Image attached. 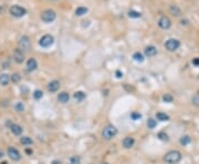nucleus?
Listing matches in <instances>:
<instances>
[{
	"label": "nucleus",
	"instance_id": "nucleus-11",
	"mask_svg": "<svg viewBox=\"0 0 199 164\" xmlns=\"http://www.w3.org/2000/svg\"><path fill=\"white\" fill-rule=\"evenodd\" d=\"M36 67H38V62H36V58L31 57L27 61V70L29 71V72H33V71H36Z\"/></svg>",
	"mask_w": 199,
	"mask_h": 164
},
{
	"label": "nucleus",
	"instance_id": "nucleus-4",
	"mask_svg": "<svg viewBox=\"0 0 199 164\" xmlns=\"http://www.w3.org/2000/svg\"><path fill=\"white\" fill-rule=\"evenodd\" d=\"M56 13L51 9L44 10V11L42 12V15H41L42 21H44L46 23H50V22L54 21V20H56Z\"/></svg>",
	"mask_w": 199,
	"mask_h": 164
},
{
	"label": "nucleus",
	"instance_id": "nucleus-30",
	"mask_svg": "<svg viewBox=\"0 0 199 164\" xmlns=\"http://www.w3.org/2000/svg\"><path fill=\"white\" fill-rule=\"evenodd\" d=\"M42 96H43V93H42L41 90H36V92L33 93V97H34L36 99L42 98Z\"/></svg>",
	"mask_w": 199,
	"mask_h": 164
},
{
	"label": "nucleus",
	"instance_id": "nucleus-13",
	"mask_svg": "<svg viewBox=\"0 0 199 164\" xmlns=\"http://www.w3.org/2000/svg\"><path fill=\"white\" fill-rule=\"evenodd\" d=\"M10 130H11V132L15 135H20L22 133V131H23V129H22L21 125H17V123H13V125H10Z\"/></svg>",
	"mask_w": 199,
	"mask_h": 164
},
{
	"label": "nucleus",
	"instance_id": "nucleus-14",
	"mask_svg": "<svg viewBox=\"0 0 199 164\" xmlns=\"http://www.w3.org/2000/svg\"><path fill=\"white\" fill-rule=\"evenodd\" d=\"M145 54H146V56H148V57L155 56L156 54H157V48H156L155 46H153V45L147 46V48H145Z\"/></svg>",
	"mask_w": 199,
	"mask_h": 164
},
{
	"label": "nucleus",
	"instance_id": "nucleus-7",
	"mask_svg": "<svg viewBox=\"0 0 199 164\" xmlns=\"http://www.w3.org/2000/svg\"><path fill=\"white\" fill-rule=\"evenodd\" d=\"M39 44L42 46V48H49L53 44V36L50 35V34H46L40 39Z\"/></svg>",
	"mask_w": 199,
	"mask_h": 164
},
{
	"label": "nucleus",
	"instance_id": "nucleus-34",
	"mask_svg": "<svg viewBox=\"0 0 199 164\" xmlns=\"http://www.w3.org/2000/svg\"><path fill=\"white\" fill-rule=\"evenodd\" d=\"M192 64H194V65H196V66H198L199 65V58L198 57L194 58V60H192Z\"/></svg>",
	"mask_w": 199,
	"mask_h": 164
},
{
	"label": "nucleus",
	"instance_id": "nucleus-2",
	"mask_svg": "<svg viewBox=\"0 0 199 164\" xmlns=\"http://www.w3.org/2000/svg\"><path fill=\"white\" fill-rule=\"evenodd\" d=\"M116 134H117V129L112 125H106L102 131V135L105 140H111V139H113Z\"/></svg>",
	"mask_w": 199,
	"mask_h": 164
},
{
	"label": "nucleus",
	"instance_id": "nucleus-39",
	"mask_svg": "<svg viewBox=\"0 0 199 164\" xmlns=\"http://www.w3.org/2000/svg\"><path fill=\"white\" fill-rule=\"evenodd\" d=\"M1 164H8V163H6V162H2V163H1Z\"/></svg>",
	"mask_w": 199,
	"mask_h": 164
},
{
	"label": "nucleus",
	"instance_id": "nucleus-28",
	"mask_svg": "<svg viewBox=\"0 0 199 164\" xmlns=\"http://www.w3.org/2000/svg\"><path fill=\"white\" fill-rule=\"evenodd\" d=\"M129 16L131 18H141V12H137L135 11V10H131V11L129 12Z\"/></svg>",
	"mask_w": 199,
	"mask_h": 164
},
{
	"label": "nucleus",
	"instance_id": "nucleus-38",
	"mask_svg": "<svg viewBox=\"0 0 199 164\" xmlns=\"http://www.w3.org/2000/svg\"><path fill=\"white\" fill-rule=\"evenodd\" d=\"M1 13H2V8L0 7V15H1Z\"/></svg>",
	"mask_w": 199,
	"mask_h": 164
},
{
	"label": "nucleus",
	"instance_id": "nucleus-10",
	"mask_svg": "<svg viewBox=\"0 0 199 164\" xmlns=\"http://www.w3.org/2000/svg\"><path fill=\"white\" fill-rule=\"evenodd\" d=\"M13 60H15L16 63H18V64H21L24 61L23 52H22L21 50H19V48H16L15 51H13Z\"/></svg>",
	"mask_w": 199,
	"mask_h": 164
},
{
	"label": "nucleus",
	"instance_id": "nucleus-1",
	"mask_svg": "<svg viewBox=\"0 0 199 164\" xmlns=\"http://www.w3.org/2000/svg\"><path fill=\"white\" fill-rule=\"evenodd\" d=\"M182 159V153L179 151H169L168 153H166V155L164 157V161L167 164H176L180 161Z\"/></svg>",
	"mask_w": 199,
	"mask_h": 164
},
{
	"label": "nucleus",
	"instance_id": "nucleus-19",
	"mask_svg": "<svg viewBox=\"0 0 199 164\" xmlns=\"http://www.w3.org/2000/svg\"><path fill=\"white\" fill-rule=\"evenodd\" d=\"M156 118H157L158 120H160V121H167V120H169V116H168V115H166V113H163V112L156 113Z\"/></svg>",
	"mask_w": 199,
	"mask_h": 164
},
{
	"label": "nucleus",
	"instance_id": "nucleus-41",
	"mask_svg": "<svg viewBox=\"0 0 199 164\" xmlns=\"http://www.w3.org/2000/svg\"><path fill=\"white\" fill-rule=\"evenodd\" d=\"M52 1H54V0H52Z\"/></svg>",
	"mask_w": 199,
	"mask_h": 164
},
{
	"label": "nucleus",
	"instance_id": "nucleus-9",
	"mask_svg": "<svg viewBox=\"0 0 199 164\" xmlns=\"http://www.w3.org/2000/svg\"><path fill=\"white\" fill-rule=\"evenodd\" d=\"M158 25H159V28H162V29L164 30H167L170 28V25H172V21H170V19L168 17H162L159 20H158Z\"/></svg>",
	"mask_w": 199,
	"mask_h": 164
},
{
	"label": "nucleus",
	"instance_id": "nucleus-6",
	"mask_svg": "<svg viewBox=\"0 0 199 164\" xmlns=\"http://www.w3.org/2000/svg\"><path fill=\"white\" fill-rule=\"evenodd\" d=\"M179 46H180V42L176 39H169L168 41H166V43H165V48L170 52L176 51Z\"/></svg>",
	"mask_w": 199,
	"mask_h": 164
},
{
	"label": "nucleus",
	"instance_id": "nucleus-3",
	"mask_svg": "<svg viewBox=\"0 0 199 164\" xmlns=\"http://www.w3.org/2000/svg\"><path fill=\"white\" fill-rule=\"evenodd\" d=\"M31 48V41L27 35H23L19 40V50L22 52H29Z\"/></svg>",
	"mask_w": 199,
	"mask_h": 164
},
{
	"label": "nucleus",
	"instance_id": "nucleus-29",
	"mask_svg": "<svg viewBox=\"0 0 199 164\" xmlns=\"http://www.w3.org/2000/svg\"><path fill=\"white\" fill-rule=\"evenodd\" d=\"M131 118L133 119V120H139V119L142 118V115L139 112H136V111H134V112L131 113Z\"/></svg>",
	"mask_w": 199,
	"mask_h": 164
},
{
	"label": "nucleus",
	"instance_id": "nucleus-40",
	"mask_svg": "<svg viewBox=\"0 0 199 164\" xmlns=\"http://www.w3.org/2000/svg\"><path fill=\"white\" fill-rule=\"evenodd\" d=\"M103 164H109V163H103Z\"/></svg>",
	"mask_w": 199,
	"mask_h": 164
},
{
	"label": "nucleus",
	"instance_id": "nucleus-5",
	"mask_svg": "<svg viewBox=\"0 0 199 164\" xmlns=\"http://www.w3.org/2000/svg\"><path fill=\"white\" fill-rule=\"evenodd\" d=\"M10 13L16 18H21L27 13V10L24 9L23 7H21V6L15 5L11 6V8H10Z\"/></svg>",
	"mask_w": 199,
	"mask_h": 164
},
{
	"label": "nucleus",
	"instance_id": "nucleus-32",
	"mask_svg": "<svg viewBox=\"0 0 199 164\" xmlns=\"http://www.w3.org/2000/svg\"><path fill=\"white\" fill-rule=\"evenodd\" d=\"M163 100H164V102H172V97L170 96L169 94H166L165 96L163 97Z\"/></svg>",
	"mask_w": 199,
	"mask_h": 164
},
{
	"label": "nucleus",
	"instance_id": "nucleus-12",
	"mask_svg": "<svg viewBox=\"0 0 199 164\" xmlns=\"http://www.w3.org/2000/svg\"><path fill=\"white\" fill-rule=\"evenodd\" d=\"M60 88V82L59 80H52L49 83L48 85V90L50 93H56L58 92V89Z\"/></svg>",
	"mask_w": 199,
	"mask_h": 164
},
{
	"label": "nucleus",
	"instance_id": "nucleus-20",
	"mask_svg": "<svg viewBox=\"0 0 199 164\" xmlns=\"http://www.w3.org/2000/svg\"><path fill=\"white\" fill-rule=\"evenodd\" d=\"M169 11L172 12L174 16H180V13H182V11H180V9L177 7V6H170L169 7Z\"/></svg>",
	"mask_w": 199,
	"mask_h": 164
},
{
	"label": "nucleus",
	"instance_id": "nucleus-21",
	"mask_svg": "<svg viewBox=\"0 0 199 164\" xmlns=\"http://www.w3.org/2000/svg\"><path fill=\"white\" fill-rule=\"evenodd\" d=\"M10 80H11L12 83H15V84H17V83H19L20 80H21V76H20V74H18V73H15V74H12L11 76H10Z\"/></svg>",
	"mask_w": 199,
	"mask_h": 164
},
{
	"label": "nucleus",
	"instance_id": "nucleus-31",
	"mask_svg": "<svg viewBox=\"0 0 199 164\" xmlns=\"http://www.w3.org/2000/svg\"><path fill=\"white\" fill-rule=\"evenodd\" d=\"M158 138H159L160 140H163V141H167L168 140V135L166 134V133H164V132L158 133Z\"/></svg>",
	"mask_w": 199,
	"mask_h": 164
},
{
	"label": "nucleus",
	"instance_id": "nucleus-15",
	"mask_svg": "<svg viewBox=\"0 0 199 164\" xmlns=\"http://www.w3.org/2000/svg\"><path fill=\"white\" fill-rule=\"evenodd\" d=\"M58 100L62 104H66V102L70 100V95L66 92H62L58 95Z\"/></svg>",
	"mask_w": 199,
	"mask_h": 164
},
{
	"label": "nucleus",
	"instance_id": "nucleus-33",
	"mask_svg": "<svg viewBox=\"0 0 199 164\" xmlns=\"http://www.w3.org/2000/svg\"><path fill=\"white\" fill-rule=\"evenodd\" d=\"M80 163V159L78 157H73L71 159V164H79Z\"/></svg>",
	"mask_w": 199,
	"mask_h": 164
},
{
	"label": "nucleus",
	"instance_id": "nucleus-24",
	"mask_svg": "<svg viewBox=\"0 0 199 164\" xmlns=\"http://www.w3.org/2000/svg\"><path fill=\"white\" fill-rule=\"evenodd\" d=\"M74 98H75V100H78V102H82L83 99L85 98V94L83 92H76L75 94H74Z\"/></svg>",
	"mask_w": 199,
	"mask_h": 164
},
{
	"label": "nucleus",
	"instance_id": "nucleus-16",
	"mask_svg": "<svg viewBox=\"0 0 199 164\" xmlns=\"http://www.w3.org/2000/svg\"><path fill=\"white\" fill-rule=\"evenodd\" d=\"M134 143H135V140H134V138L132 137H126L125 139L123 140V147L126 148V149H129V148H132L134 145Z\"/></svg>",
	"mask_w": 199,
	"mask_h": 164
},
{
	"label": "nucleus",
	"instance_id": "nucleus-23",
	"mask_svg": "<svg viewBox=\"0 0 199 164\" xmlns=\"http://www.w3.org/2000/svg\"><path fill=\"white\" fill-rule=\"evenodd\" d=\"M190 141H192V139L189 135H184L180 138V144L182 145H187L188 143H190Z\"/></svg>",
	"mask_w": 199,
	"mask_h": 164
},
{
	"label": "nucleus",
	"instance_id": "nucleus-26",
	"mask_svg": "<svg viewBox=\"0 0 199 164\" xmlns=\"http://www.w3.org/2000/svg\"><path fill=\"white\" fill-rule=\"evenodd\" d=\"M15 109H16V111H18V112H23L26 107H24V105L22 104L21 102H19L15 105Z\"/></svg>",
	"mask_w": 199,
	"mask_h": 164
},
{
	"label": "nucleus",
	"instance_id": "nucleus-37",
	"mask_svg": "<svg viewBox=\"0 0 199 164\" xmlns=\"http://www.w3.org/2000/svg\"><path fill=\"white\" fill-rule=\"evenodd\" d=\"M3 157V153L1 152V151H0V157Z\"/></svg>",
	"mask_w": 199,
	"mask_h": 164
},
{
	"label": "nucleus",
	"instance_id": "nucleus-22",
	"mask_svg": "<svg viewBox=\"0 0 199 164\" xmlns=\"http://www.w3.org/2000/svg\"><path fill=\"white\" fill-rule=\"evenodd\" d=\"M86 12H88V8L79 7L78 9L75 10V15L76 16H84V15H86Z\"/></svg>",
	"mask_w": 199,
	"mask_h": 164
},
{
	"label": "nucleus",
	"instance_id": "nucleus-36",
	"mask_svg": "<svg viewBox=\"0 0 199 164\" xmlns=\"http://www.w3.org/2000/svg\"><path fill=\"white\" fill-rule=\"evenodd\" d=\"M51 164H62V163H61V161H59V160H54Z\"/></svg>",
	"mask_w": 199,
	"mask_h": 164
},
{
	"label": "nucleus",
	"instance_id": "nucleus-27",
	"mask_svg": "<svg viewBox=\"0 0 199 164\" xmlns=\"http://www.w3.org/2000/svg\"><path fill=\"white\" fill-rule=\"evenodd\" d=\"M156 125H157V122H156V120H154L153 118H149L147 120V127L149 129H154L156 127Z\"/></svg>",
	"mask_w": 199,
	"mask_h": 164
},
{
	"label": "nucleus",
	"instance_id": "nucleus-17",
	"mask_svg": "<svg viewBox=\"0 0 199 164\" xmlns=\"http://www.w3.org/2000/svg\"><path fill=\"white\" fill-rule=\"evenodd\" d=\"M10 82V76L8 74H1L0 75V85L1 86H7Z\"/></svg>",
	"mask_w": 199,
	"mask_h": 164
},
{
	"label": "nucleus",
	"instance_id": "nucleus-25",
	"mask_svg": "<svg viewBox=\"0 0 199 164\" xmlns=\"http://www.w3.org/2000/svg\"><path fill=\"white\" fill-rule=\"evenodd\" d=\"M133 58L136 61V62H139V63H142V62H143V61H144V56H143V54L139 53V52H136V53H134Z\"/></svg>",
	"mask_w": 199,
	"mask_h": 164
},
{
	"label": "nucleus",
	"instance_id": "nucleus-18",
	"mask_svg": "<svg viewBox=\"0 0 199 164\" xmlns=\"http://www.w3.org/2000/svg\"><path fill=\"white\" fill-rule=\"evenodd\" d=\"M20 142L23 145H31L32 143H33V141H32V139L29 137H22L21 139H20Z\"/></svg>",
	"mask_w": 199,
	"mask_h": 164
},
{
	"label": "nucleus",
	"instance_id": "nucleus-35",
	"mask_svg": "<svg viewBox=\"0 0 199 164\" xmlns=\"http://www.w3.org/2000/svg\"><path fill=\"white\" fill-rule=\"evenodd\" d=\"M116 77H117V78L123 77V73H121L119 71H117V72H116Z\"/></svg>",
	"mask_w": 199,
	"mask_h": 164
},
{
	"label": "nucleus",
	"instance_id": "nucleus-8",
	"mask_svg": "<svg viewBox=\"0 0 199 164\" xmlns=\"http://www.w3.org/2000/svg\"><path fill=\"white\" fill-rule=\"evenodd\" d=\"M8 155H9V157L12 161H19V160L21 159L20 152L16 148H12V147H10L9 149H8Z\"/></svg>",
	"mask_w": 199,
	"mask_h": 164
}]
</instances>
